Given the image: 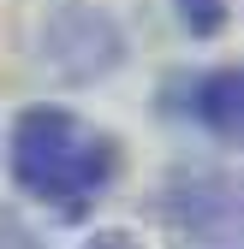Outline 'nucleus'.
Wrapping results in <instances>:
<instances>
[{"label": "nucleus", "instance_id": "nucleus-1", "mask_svg": "<svg viewBox=\"0 0 244 249\" xmlns=\"http://www.w3.org/2000/svg\"><path fill=\"white\" fill-rule=\"evenodd\" d=\"M12 172L36 202L83 213L113 184V148L102 131H89L78 113L30 107L12 131Z\"/></svg>", "mask_w": 244, "mask_h": 249}, {"label": "nucleus", "instance_id": "nucleus-2", "mask_svg": "<svg viewBox=\"0 0 244 249\" xmlns=\"http://www.w3.org/2000/svg\"><path fill=\"white\" fill-rule=\"evenodd\" d=\"M191 113H197L215 137H232V131H238V119H244L238 71H208V77H197V89H191Z\"/></svg>", "mask_w": 244, "mask_h": 249}, {"label": "nucleus", "instance_id": "nucleus-3", "mask_svg": "<svg viewBox=\"0 0 244 249\" xmlns=\"http://www.w3.org/2000/svg\"><path fill=\"white\" fill-rule=\"evenodd\" d=\"M179 18H185L197 36H208V30H221V18H226V0H179Z\"/></svg>", "mask_w": 244, "mask_h": 249}, {"label": "nucleus", "instance_id": "nucleus-4", "mask_svg": "<svg viewBox=\"0 0 244 249\" xmlns=\"http://www.w3.org/2000/svg\"><path fill=\"white\" fill-rule=\"evenodd\" d=\"M89 249H131L125 237H102V243H89Z\"/></svg>", "mask_w": 244, "mask_h": 249}]
</instances>
